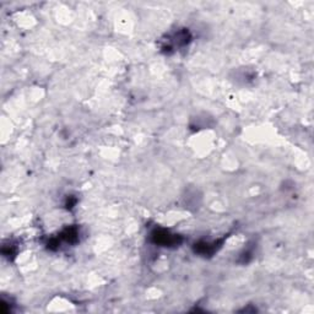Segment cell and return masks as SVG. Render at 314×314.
<instances>
[{"instance_id":"6da1fadb","label":"cell","mask_w":314,"mask_h":314,"mask_svg":"<svg viewBox=\"0 0 314 314\" xmlns=\"http://www.w3.org/2000/svg\"><path fill=\"white\" fill-rule=\"evenodd\" d=\"M151 237L154 243L160 244V246L163 247L177 246V244H179L180 242H182L179 236L170 233V232L166 231V229H156V231L152 232Z\"/></svg>"},{"instance_id":"7a4b0ae2","label":"cell","mask_w":314,"mask_h":314,"mask_svg":"<svg viewBox=\"0 0 314 314\" xmlns=\"http://www.w3.org/2000/svg\"><path fill=\"white\" fill-rule=\"evenodd\" d=\"M218 243L214 242V243H208V242H201V243L195 244V252H198L199 254L203 255H211L213 253L218 251Z\"/></svg>"}]
</instances>
